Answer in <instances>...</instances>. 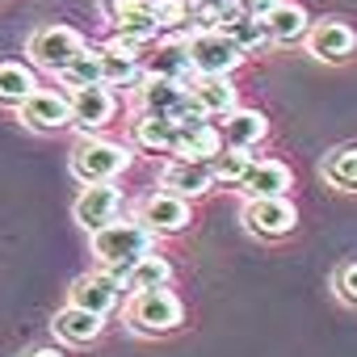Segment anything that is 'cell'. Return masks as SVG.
<instances>
[{"mask_svg": "<svg viewBox=\"0 0 357 357\" xmlns=\"http://www.w3.org/2000/svg\"><path fill=\"white\" fill-rule=\"evenodd\" d=\"M147 0H101V9H105V17L109 22H118L122 13H135V9H143Z\"/></svg>", "mask_w": 357, "mask_h": 357, "instance_id": "obj_33", "label": "cell"}, {"mask_svg": "<svg viewBox=\"0 0 357 357\" xmlns=\"http://www.w3.org/2000/svg\"><path fill=\"white\" fill-rule=\"evenodd\" d=\"M324 176L340 190H357V147H340L328 164H324Z\"/></svg>", "mask_w": 357, "mask_h": 357, "instance_id": "obj_30", "label": "cell"}, {"mask_svg": "<svg viewBox=\"0 0 357 357\" xmlns=\"http://www.w3.org/2000/svg\"><path fill=\"white\" fill-rule=\"evenodd\" d=\"M139 223H143L147 231H155V236H176V231H185V227L194 223V211H190L185 198L160 190V194H147V198H143Z\"/></svg>", "mask_w": 357, "mask_h": 357, "instance_id": "obj_8", "label": "cell"}, {"mask_svg": "<svg viewBox=\"0 0 357 357\" xmlns=\"http://www.w3.org/2000/svg\"><path fill=\"white\" fill-rule=\"evenodd\" d=\"M240 219L261 240H282L298 227V211L290 206V198H248Z\"/></svg>", "mask_w": 357, "mask_h": 357, "instance_id": "obj_7", "label": "cell"}, {"mask_svg": "<svg viewBox=\"0 0 357 357\" xmlns=\"http://www.w3.org/2000/svg\"><path fill=\"white\" fill-rule=\"evenodd\" d=\"M84 47H89L84 34L72 30V26H43V30L30 34V59L47 72H63Z\"/></svg>", "mask_w": 357, "mask_h": 357, "instance_id": "obj_6", "label": "cell"}, {"mask_svg": "<svg viewBox=\"0 0 357 357\" xmlns=\"http://www.w3.org/2000/svg\"><path fill=\"white\" fill-rule=\"evenodd\" d=\"M307 47H311V55L324 59V63H344V59L357 51V34H353V26L328 17V22H315V26L307 30Z\"/></svg>", "mask_w": 357, "mask_h": 357, "instance_id": "obj_14", "label": "cell"}, {"mask_svg": "<svg viewBox=\"0 0 357 357\" xmlns=\"http://www.w3.org/2000/svg\"><path fill=\"white\" fill-rule=\"evenodd\" d=\"M231 5H236L240 13H248V17H265V13L278 5V0H231Z\"/></svg>", "mask_w": 357, "mask_h": 357, "instance_id": "obj_34", "label": "cell"}, {"mask_svg": "<svg viewBox=\"0 0 357 357\" xmlns=\"http://www.w3.org/2000/svg\"><path fill=\"white\" fill-rule=\"evenodd\" d=\"M240 190H244V198H286L294 190V176L282 160H252Z\"/></svg>", "mask_w": 357, "mask_h": 357, "instance_id": "obj_16", "label": "cell"}, {"mask_svg": "<svg viewBox=\"0 0 357 357\" xmlns=\"http://www.w3.org/2000/svg\"><path fill=\"white\" fill-rule=\"evenodd\" d=\"M147 5H151L160 30H164V26H185V22H190V5H185V0H147Z\"/></svg>", "mask_w": 357, "mask_h": 357, "instance_id": "obj_31", "label": "cell"}, {"mask_svg": "<svg viewBox=\"0 0 357 357\" xmlns=\"http://www.w3.org/2000/svg\"><path fill=\"white\" fill-rule=\"evenodd\" d=\"M172 282V265L151 248L147 257H139L126 273H122V294H139V290H155V286H168Z\"/></svg>", "mask_w": 357, "mask_h": 357, "instance_id": "obj_22", "label": "cell"}, {"mask_svg": "<svg viewBox=\"0 0 357 357\" xmlns=\"http://www.w3.org/2000/svg\"><path fill=\"white\" fill-rule=\"evenodd\" d=\"M190 101L206 118H223V114L236 109V84H231V76H206V72H198L190 80Z\"/></svg>", "mask_w": 357, "mask_h": 357, "instance_id": "obj_17", "label": "cell"}, {"mask_svg": "<svg viewBox=\"0 0 357 357\" xmlns=\"http://www.w3.org/2000/svg\"><path fill=\"white\" fill-rule=\"evenodd\" d=\"M34 89H38V80L26 63H17V59L0 63V105H22Z\"/></svg>", "mask_w": 357, "mask_h": 357, "instance_id": "obj_27", "label": "cell"}, {"mask_svg": "<svg viewBox=\"0 0 357 357\" xmlns=\"http://www.w3.org/2000/svg\"><path fill=\"white\" fill-rule=\"evenodd\" d=\"M223 151V135L206 114H185L176 122V155L181 160H215Z\"/></svg>", "mask_w": 357, "mask_h": 357, "instance_id": "obj_11", "label": "cell"}, {"mask_svg": "<svg viewBox=\"0 0 357 357\" xmlns=\"http://www.w3.org/2000/svg\"><path fill=\"white\" fill-rule=\"evenodd\" d=\"M68 303L84 307V311H97V315H109L118 303H122V278H114L109 269H97V273H80L68 290Z\"/></svg>", "mask_w": 357, "mask_h": 357, "instance_id": "obj_10", "label": "cell"}, {"mask_svg": "<svg viewBox=\"0 0 357 357\" xmlns=\"http://www.w3.org/2000/svg\"><path fill=\"white\" fill-rule=\"evenodd\" d=\"M181 315H185V307H181V298H176L168 286L139 290V294H130V307H126L130 328L143 332V336H164L172 328H181Z\"/></svg>", "mask_w": 357, "mask_h": 357, "instance_id": "obj_2", "label": "cell"}, {"mask_svg": "<svg viewBox=\"0 0 357 357\" xmlns=\"http://www.w3.org/2000/svg\"><path fill=\"white\" fill-rule=\"evenodd\" d=\"M51 328H55V336H59L63 344H93V340L101 336V328H105V315H97V311H84V307L68 303L63 311H55Z\"/></svg>", "mask_w": 357, "mask_h": 357, "instance_id": "obj_19", "label": "cell"}, {"mask_svg": "<svg viewBox=\"0 0 357 357\" xmlns=\"http://www.w3.org/2000/svg\"><path fill=\"white\" fill-rule=\"evenodd\" d=\"M198 5H231V0H198Z\"/></svg>", "mask_w": 357, "mask_h": 357, "instance_id": "obj_36", "label": "cell"}, {"mask_svg": "<svg viewBox=\"0 0 357 357\" xmlns=\"http://www.w3.org/2000/svg\"><path fill=\"white\" fill-rule=\"evenodd\" d=\"M336 294H340L344 303H353V307H357V261L340 265V273H336Z\"/></svg>", "mask_w": 357, "mask_h": 357, "instance_id": "obj_32", "label": "cell"}, {"mask_svg": "<svg viewBox=\"0 0 357 357\" xmlns=\"http://www.w3.org/2000/svg\"><path fill=\"white\" fill-rule=\"evenodd\" d=\"M72 215H76V223L84 231H97V227H105V223H114L122 215V190H114V181L84 185L76 206H72Z\"/></svg>", "mask_w": 357, "mask_h": 357, "instance_id": "obj_12", "label": "cell"}, {"mask_svg": "<svg viewBox=\"0 0 357 357\" xmlns=\"http://www.w3.org/2000/svg\"><path fill=\"white\" fill-rule=\"evenodd\" d=\"M265 30H269V43L290 47V43L307 38L311 17H307V9H303V5H286V0H278V5L265 13Z\"/></svg>", "mask_w": 357, "mask_h": 357, "instance_id": "obj_20", "label": "cell"}, {"mask_svg": "<svg viewBox=\"0 0 357 357\" xmlns=\"http://www.w3.org/2000/svg\"><path fill=\"white\" fill-rule=\"evenodd\" d=\"M219 30L240 47V55H252V51H261L265 43H269V30H265V17H248V13H240L236 5L223 13V22H219Z\"/></svg>", "mask_w": 357, "mask_h": 357, "instance_id": "obj_21", "label": "cell"}, {"mask_svg": "<svg viewBox=\"0 0 357 357\" xmlns=\"http://www.w3.org/2000/svg\"><path fill=\"white\" fill-rule=\"evenodd\" d=\"M147 76H168V80H181L190 76V51L181 38H164L155 43L151 59H147Z\"/></svg>", "mask_w": 357, "mask_h": 357, "instance_id": "obj_26", "label": "cell"}, {"mask_svg": "<svg viewBox=\"0 0 357 357\" xmlns=\"http://www.w3.org/2000/svg\"><path fill=\"white\" fill-rule=\"evenodd\" d=\"M68 101H72V126H80L84 135H89V130H101V126L114 118V109H118L109 84H84V89H72Z\"/></svg>", "mask_w": 357, "mask_h": 357, "instance_id": "obj_13", "label": "cell"}, {"mask_svg": "<svg viewBox=\"0 0 357 357\" xmlns=\"http://www.w3.org/2000/svg\"><path fill=\"white\" fill-rule=\"evenodd\" d=\"M219 135H223V143L227 147H240V151H252L257 143H265V135H269V122H265V114L261 109H231V114H223V126H219Z\"/></svg>", "mask_w": 357, "mask_h": 357, "instance_id": "obj_18", "label": "cell"}, {"mask_svg": "<svg viewBox=\"0 0 357 357\" xmlns=\"http://www.w3.org/2000/svg\"><path fill=\"white\" fill-rule=\"evenodd\" d=\"M59 76H63V84H72V89L105 84V80H101V55H97V47H84V51H80V55H76Z\"/></svg>", "mask_w": 357, "mask_h": 357, "instance_id": "obj_28", "label": "cell"}, {"mask_svg": "<svg viewBox=\"0 0 357 357\" xmlns=\"http://www.w3.org/2000/svg\"><path fill=\"white\" fill-rule=\"evenodd\" d=\"M126 164H130V151L122 143H109V139H80L72 151V176L80 185L114 181L118 172H126Z\"/></svg>", "mask_w": 357, "mask_h": 357, "instance_id": "obj_3", "label": "cell"}, {"mask_svg": "<svg viewBox=\"0 0 357 357\" xmlns=\"http://www.w3.org/2000/svg\"><path fill=\"white\" fill-rule=\"evenodd\" d=\"M135 143L160 155H176V122L160 118V114H139L135 122Z\"/></svg>", "mask_w": 357, "mask_h": 357, "instance_id": "obj_25", "label": "cell"}, {"mask_svg": "<svg viewBox=\"0 0 357 357\" xmlns=\"http://www.w3.org/2000/svg\"><path fill=\"white\" fill-rule=\"evenodd\" d=\"M135 101H139V114H160V118H172V122H181L185 114H202L190 101V89L181 80H168V76H147L139 84Z\"/></svg>", "mask_w": 357, "mask_h": 357, "instance_id": "obj_5", "label": "cell"}, {"mask_svg": "<svg viewBox=\"0 0 357 357\" xmlns=\"http://www.w3.org/2000/svg\"><path fill=\"white\" fill-rule=\"evenodd\" d=\"M101 55V80L109 89H122V84H135L139 80V51L135 47H122V43H109L97 51Z\"/></svg>", "mask_w": 357, "mask_h": 357, "instance_id": "obj_23", "label": "cell"}, {"mask_svg": "<svg viewBox=\"0 0 357 357\" xmlns=\"http://www.w3.org/2000/svg\"><path fill=\"white\" fill-rule=\"evenodd\" d=\"M26 357H68L63 349H55V344H38V349H30Z\"/></svg>", "mask_w": 357, "mask_h": 357, "instance_id": "obj_35", "label": "cell"}, {"mask_svg": "<svg viewBox=\"0 0 357 357\" xmlns=\"http://www.w3.org/2000/svg\"><path fill=\"white\" fill-rule=\"evenodd\" d=\"M155 248V231H147L139 219H114L105 227L93 231V257L101 261V269H109L114 278H122L139 257H147Z\"/></svg>", "mask_w": 357, "mask_h": 357, "instance_id": "obj_1", "label": "cell"}, {"mask_svg": "<svg viewBox=\"0 0 357 357\" xmlns=\"http://www.w3.org/2000/svg\"><path fill=\"white\" fill-rule=\"evenodd\" d=\"M109 30H114V43L135 47V51H139L143 43L160 38V22H155L151 5H143V9H135V13H122L118 22H109Z\"/></svg>", "mask_w": 357, "mask_h": 357, "instance_id": "obj_24", "label": "cell"}, {"mask_svg": "<svg viewBox=\"0 0 357 357\" xmlns=\"http://www.w3.org/2000/svg\"><path fill=\"white\" fill-rule=\"evenodd\" d=\"M211 164V172H215V181H223V185H240L244 181V172H248V164H252V155L248 151H240V147H223L215 160H206Z\"/></svg>", "mask_w": 357, "mask_h": 357, "instance_id": "obj_29", "label": "cell"}, {"mask_svg": "<svg viewBox=\"0 0 357 357\" xmlns=\"http://www.w3.org/2000/svg\"><path fill=\"white\" fill-rule=\"evenodd\" d=\"M160 185H164L168 194H176V198H185V202H190V198L211 194L215 172H211V164H206V160H181V155H176V160L164 168Z\"/></svg>", "mask_w": 357, "mask_h": 357, "instance_id": "obj_15", "label": "cell"}, {"mask_svg": "<svg viewBox=\"0 0 357 357\" xmlns=\"http://www.w3.org/2000/svg\"><path fill=\"white\" fill-rule=\"evenodd\" d=\"M190 51V68L206 72V76H231L240 68V47L223 34V30H194V38L185 43Z\"/></svg>", "mask_w": 357, "mask_h": 357, "instance_id": "obj_4", "label": "cell"}, {"mask_svg": "<svg viewBox=\"0 0 357 357\" xmlns=\"http://www.w3.org/2000/svg\"><path fill=\"white\" fill-rule=\"evenodd\" d=\"M17 109H22V122L30 130H63V126H72V101L59 89H34Z\"/></svg>", "mask_w": 357, "mask_h": 357, "instance_id": "obj_9", "label": "cell"}]
</instances>
